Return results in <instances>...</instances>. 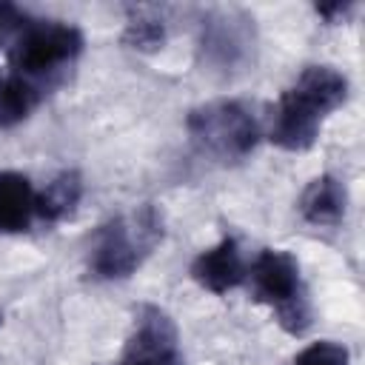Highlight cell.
I'll use <instances>...</instances> for the list:
<instances>
[{
  "instance_id": "16",
  "label": "cell",
  "mask_w": 365,
  "mask_h": 365,
  "mask_svg": "<svg viewBox=\"0 0 365 365\" xmlns=\"http://www.w3.org/2000/svg\"><path fill=\"white\" fill-rule=\"evenodd\" d=\"M351 11H354V3H339V0L336 3H319L317 6V14L325 17L328 23H342Z\"/></svg>"
},
{
  "instance_id": "13",
  "label": "cell",
  "mask_w": 365,
  "mask_h": 365,
  "mask_svg": "<svg viewBox=\"0 0 365 365\" xmlns=\"http://www.w3.org/2000/svg\"><path fill=\"white\" fill-rule=\"evenodd\" d=\"M123 43L137 51H157L165 43V23L154 9H131L123 31Z\"/></svg>"
},
{
  "instance_id": "15",
  "label": "cell",
  "mask_w": 365,
  "mask_h": 365,
  "mask_svg": "<svg viewBox=\"0 0 365 365\" xmlns=\"http://www.w3.org/2000/svg\"><path fill=\"white\" fill-rule=\"evenodd\" d=\"M23 26H26V14L11 3H0V43L6 40L11 43Z\"/></svg>"
},
{
  "instance_id": "8",
  "label": "cell",
  "mask_w": 365,
  "mask_h": 365,
  "mask_svg": "<svg viewBox=\"0 0 365 365\" xmlns=\"http://www.w3.org/2000/svg\"><path fill=\"white\" fill-rule=\"evenodd\" d=\"M37 220V191L26 174L0 171V234L29 231Z\"/></svg>"
},
{
  "instance_id": "11",
  "label": "cell",
  "mask_w": 365,
  "mask_h": 365,
  "mask_svg": "<svg viewBox=\"0 0 365 365\" xmlns=\"http://www.w3.org/2000/svg\"><path fill=\"white\" fill-rule=\"evenodd\" d=\"M83 197V177L74 168L60 171L46 182L43 191H37V220L40 222H60L66 220Z\"/></svg>"
},
{
  "instance_id": "6",
  "label": "cell",
  "mask_w": 365,
  "mask_h": 365,
  "mask_svg": "<svg viewBox=\"0 0 365 365\" xmlns=\"http://www.w3.org/2000/svg\"><path fill=\"white\" fill-rule=\"evenodd\" d=\"M114 365H185L174 319L160 305H140L123 356Z\"/></svg>"
},
{
  "instance_id": "5",
  "label": "cell",
  "mask_w": 365,
  "mask_h": 365,
  "mask_svg": "<svg viewBox=\"0 0 365 365\" xmlns=\"http://www.w3.org/2000/svg\"><path fill=\"white\" fill-rule=\"evenodd\" d=\"M185 128L194 145L220 163L245 160L259 143V123L240 100H211L191 108Z\"/></svg>"
},
{
  "instance_id": "12",
  "label": "cell",
  "mask_w": 365,
  "mask_h": 365,
  "mask_svg": "<svg viewBox=\"0 0 365 365\" xmlns=\"http://www.w3.org/2000/svg\"><path fill=\"white\" fill-rule=\"evenodd\" d=\"M245 34L231 20H211L202 29V51L220 66H234L245 54Z\"/></svg>"
},
{
  "instance_id": "10",
  "label": "cell",
  "mask_w": 365,
  "mask_h": 365,
  "mask_svg": "<svg viewBox=\"0 0 365 365\" xmlns=\"http://www.w3.org/2000/svg\"><path fill=\"white\" fill-rule=\"evenodd\" d=\"M345 208H348V191L334 174L314 177L299 197V214L311 225H336L342 222Z\"/></svg>"
},
{
  "instance_id": "2",
  "label": "cell",
  "mask_w": 365,
  "mask_h": 365,
  "mask_svg": "<svg viewBox=\"0 0 365 365\" xmlns=\"http://www.w3.org/2000/svg\"><path fill=\"white\" fill-rule=\"evenodd\" d=\"M163 242V214L145 202L128 214L108 220L91 245L88 274L94 279H125L131 277L151 251Z\"/></svg>"
},
{
  "instance_id": "14",
  "label": "cell",
  "mask_w": 365,
  "mask_h": 365,
  "mask_svg": "<svg viewBox=\"0 0 365 365\" xmlns=\"http://www.w3.org/2000/svg\"><path fill=\"white\" fill-rule=\"evenodd\" d=\"M291 365H348V348L331 339H319L302 348L291 359Z\"/></svg>"
},
{
  "instance_id": "7",
  "label": "cell",
  "mask_w": 365,
  "mask_h": 365,
  "mask_svg": "<svg viewBox=\"0 0 365 365\" xmlns=\"http://www.w3.org/2000/svg\"><path fill=\"white\" fill-rule=\"evenodd\" d=\"M245 271L248 265L234 237H222L214 248L197 254V259L191 262V279L211 294H228L231 288L242 285Z\"/></svg>"
},
{
  "instance_id": "4",
  "label": "cell",
  "mask_w": 365,
  "mask_h": 365,
  "mask_svg": "<svg viewBox=\"0 0 365 365\" xmlns=\"http://www.w3.org/2000/svg\"><path fill=\"white\" fill-rule=\"evenodd\" d=\"M80 51L83 34L77 26L63 20H26V26L9 43L6 66L51 88Z\"/></svg>"
},
{
  "instance_id": "1",
  "label": "cell",
  "mask_w": 365,
  "mask_h": 365,
  "mask_svg": "<svg viewBox=\"0 0 365 365\" xmlns=\"http://www.w3.org/2000/svg\"><path fill=\"white\" fill-rule=\"evenodd\" d=\"M348 100V80L334 66H308L277 100L268 140L282 151H308L325 117Z\"/></svg>"
},
{
  "instance_id": "9",
  "label": "cell",
  "mask_w": 365,
  "mask_h": 365,
  "mask_svg": "<svg viewBox=\"0 0 365 365\" xmlns=\"http://www.w3.org/2000/svg\"><path fill=\"white\" fill-rule=\"evenodd\" d=\"M46 94H48V86L9 66L0 68V128H14L23 120H29Z\"/></svg>"
},
{
  "instance_id": "3",
  "label": "cell",
  "mask_w": 365,
  "mask_h": 365,
  "mask_svg": "<svg viewBox=\"0 0 365 365\" xmlns=\"http://www.w3.org/2000/svg\"><path fill=\"white\" fill-rule=\"evenodd\" d=\"M251 297L268 305L288 334H305L311 328V302L299 274V262L282 248H265L245 271Z\"/></svg>"
}]
</instances>
